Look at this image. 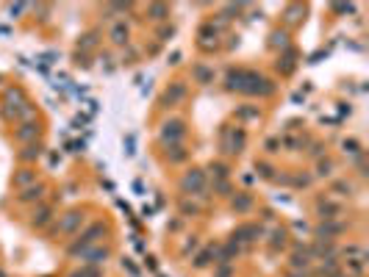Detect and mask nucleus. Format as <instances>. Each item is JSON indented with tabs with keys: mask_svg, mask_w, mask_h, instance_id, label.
<instances>
[{
	"mask_svg": "<svg viewBox=\"0 0 369 277\" xmlns=\"http://www.w3.org/2000/svg\"><path fill=\"white\" fill-rule=\"evenodd\" d=\"M103 236H106V225H103V222H92V225H86V230H81V233H78V239L67 247V255H72V258H81V255H84L89 247L100 244V239H103Z\"/></svg>",
	"mask_w": 369,
	"mask_h": 277,
	"instance_id": "1",
	"label": "nucleus"
},
{
	"mask_svg": "<svg viewBox=\"0 0 369 277\" xmlns=\"http://www.w3.org/2000/svg\"><path fill=\"white\" fill-rule=\"evenodd\" d=\"M242 92H247V95H261V97H267V95H272V92H275V83H272L269 78H264V75H258V72L247 69V72H244V89H242Z\"/></svg>",
	"mask_w": 369,
	"mask_h": 277,
	"instance_id": "2",
	"label": "nucleus"
},
{
	"mask_svg": "<svg viewBox=\"0 0 369 277\" xmlns=\"http://www.w3.org/2000/svg\"><path fill=\"white\" fill-rule=\"evenodd\" d=\"M158 136H161V142H164V144H181V142H184V136H186L184 119H167V122L161 125Z\"/></svg>",
	"mask_w": 369,
	"mask_h": 277,
	"instance_id": "3",
	"label": "nucleus"
},
{
	"mask_svg": "<svg viewBox=\"0 0 369 277\" xmlns=\"http://www.w3.org/2000/svg\"><path fill=\"white\" fill-rule=\"evenodd\" d=\"M181 189L186 194H205L208 186H205V172L203 169H189V172L181 178Z\"/></svg>",
	"mask_w": 369,
	"mask_h": 277,
	"instance_id": "4",
	"label": "nucleus"
},
{
	"mask_svg": "<svg viewBox=\"0 0 369 277\" xmlns=\"http://www.w3.org/2000/svg\"><path fill=\"white\" fill-rule=\"evenodd\" d=\"M244 144H247V136H244L242 128H236V130H222V153L236 155V153L244 150Z\"/></svg>",
	"mask_w": 369,
	"mask_h": 277,
	"instance_id": "5",
	"label": "nucleus"
},
{
	"mask_svg": "<svg viewBox=\"0 0 369 277\" xmlns=\"http://www.w3.org/2000/svg\"><path fill=\"white\" fill-rule=\"evenodd\" d=\"M84 222H86V216H84L81 211H67V213L61 216V222L56 225V230H58V233H64V236H72V233L84 225Z\"/></svg>",
	"mask_w": 369,
	"mask_h": 277,
	"instance_id": "6",
	"label": "nucleus"
},
{
	"mask_svg": "<svg viewBox=\"0 0 369 277\" xmlns=\"http://www.w3.org/2000/svg\"><path fill=\"white\" fill-rule=\"evenodd\" d=\"M108 258H111V249L103 247V244H95V247H89L86 252L81 255V261H84L86 266H103Z\"/></svg>",
	"mask_w": 369,
	"mask_h": 277,
	"instance_id": "7",
	"label": "nucleus"
},
{
	"mask_svg": "<svg viewBox=\"0 0 369 277\" xmlns=\"http://www.w3.org/2000/svg\"><path fill=\"white\" fill-rule=\"evenodd\" d=\"M186 95H189V89H186L184 81H175V83H169L164 92V103L167 105H178V103H184Z\"/></svg>",
	"mask_w": 369,
	"mask_h": 277,
	"instance_id": "8",
	"label": "nucleus"
},
{
	"mask_svg": "<svg viewBox=\"0 0 369 277\" xmlns=\"http://www.w3.org/2000/svg\"><path fill=\"white\" fill-rule=\"evenodd\" d=\"M214 78H217V72H214V67H208V64H194L192 67V81L197 86H211Z\"/></svg>",
	"mask_w": 369,
	"mask_h": 277,
	"instance_id": "9",
	"label": "nucleus"
},
{
	"mask_svg": "<svg viewBox=\"0 0 369 277\" xmlns=\"http://www.w3.org/2000/svg\"><path fill=\"white\" fill-rule=\"evenodd\" d=\"M308 266H311L308 249H305V247H297V249L289 255V269H291V272H308Z\"/></svg>",
	"mask_w": 369,
	"mask_h": 277,
	"instance_id": "10",
	"label": "nucleus"
},
{
	"mask_svg": "<svg viewBox=\"0 0 369 277\" xmlns=\"http://www.w3.org/2000/svg\"><path fill=\"white\" fill-rule=\"evenodd\" d=\"M128 36H131V28H128L125 19H117L114 25L108 28V39H111V45H128Z\"/></svg>",
	"mask_w": 369,
	"mask_h": 277,
	"instance_id": "11",
	"label": "nucleus"
},
{
	"mask_svg": "<svg viewBox=\"0 0 369 277\" xmlns=\"http://www.w3.org/2000/svg\"><path fill=\"white\" fill-rule=\"evenodd\" d=\"M36 136H39V122H36V119H31V122H22V125L17 128V142H22V144L36 142Z\"/></svg>",
	"mask_w": 369,
	"mask_h": 277,
	"instance_id": "12",
	"label": "nucleus"
},
{
	"mask_svg": "<svg viewBox=\"0 0 369 277\" xmlns=\"http://www.w3.org/2000/svg\"><path fill=\"white\" fill-rule=\"evenodd\" d=\"M341 230H344V222H322L319 228H317V239L319 241H330L333 236H339Z\"/></svg>",
	"mask_w": 369,
	"mask_h": 277,
	"instance_id": "13",
	"label": "nucleus"
},
{
	"mask_svg": "<svg viewBox=\"0 0 369 277\" xmlns=\"http://www.w3.org/2000/svg\"><path fill=\"white\" fill-rule=\"evenodd\" d=\"M50 219H53V205H45V202H42V205L34 211V216H31V225H34V228H45Z\"/></svg>",
	"mask_w": 369,
	"mask_h": 277,
	"instance_id": "14",
	"label": "nucleus"
},
{
	"mask_svg": "<svg viewBox=\"0 0 369 277\" xmlns=\"http://www.w3.org/2000/svg\"><path fill=\"white\" fill-rule=\"evenodd\" d=\"M317 211H319V219H322V222H328V219L333 222V219L341 213V205H336V202H330V200H319Z\"/></svg>",
	"mask_w": 369,
	"mask_h": 277,
	"instance_id": "15",
	"label": "nucleus"
},
{
	"mask_svg": "<svg viewBox=\"0 0 369 277\" xmlns=\"http://www.w3.org/2000/svg\"><path fill=\"white\" fill-rule=\"evenodd\" d=\"M244 72H247V69H231L228 78H225V89H228V92H242L244 89Z\"/></svg>",
	"mask_w": 369,
	"mask_h": 277,
	"instance_id": "16",
	"label": "nucleus"
},
{
	"mask_svg": "<svg viewBox=\"0 0 369 277\" xmlns=\"http://www.w3.org/2000/svg\"><path fill=\"white\" fill-rule=\"evenodd\" d=\"M42 197H45V186L42 183H34V186L19 191V202H42Z\"/></svg>",
	"mask_w": 369,
	"mask_h": 277,
	"instance_id": "17",
	"label": "nucleus"
},
{
	"mask_svg": "<svg viewBox=\"0 0 369 277\" xmlns=\"http://www.w3.org/2000/svg\"><path fill=\"white\" fill-rule=\"evenodd\" d=\"M147 17L153 19V22H167L169 19V6L167 3H150L147 6Z\"/></svg>",
	"mask_w": 369,
	"mask_h": 277,
	"instance_id": "18",
	"label": "nucleus"
},
{
	"mask_svg": "<svg viewBox=\"0 0 369 277\" xmlns=\"http://www.w3.org/2000/svg\"><path fill=\"white\" fill-rule=\"evenodd\" d=\"M34 183H36V172H34V169H19V172L14 175V186H17L19 191L34 186Z\"/></svg>",
	"mask_w": 369,
	"mask_h": 277,
	"instance_id": "19",
	"label": "nucleus"
},
{
	"mask_svg": "<svg viewBox=\"0 0 369 277\" xmlns=\"http://www.w3.org/2000/svg\"><path fill=\"white\" fill-rule=\"evenodd\" d=\"M186 150H184V144H167V158L172 163H184L186 161Z\"/></svg>",
	"mask_w": 369,
	"mask_h": 277,
	"instance_id": "20",
	"label": "nucleus"
},
{
	"mask_svg": "<svg viewBox=\"0 0 369 277\" xmlns=\"http://www.w3.org/2000/svg\"><path fill=\"white\" fill-rule=\"evenodd\" d=\"M217 252H219V247H205L203 252H200V255L194 258V269H205L208 263H211V258L217 255Z\"/></svg>",
	"mask_w": 369,
	"mask_h": 277,
	"instance_id": "21",
	"label": "nucleus"
},
{
	"mask_svg": "<svg viewBox=\"0 0 369 277\" xmlns=\"http://www.w3.org/2000/svg\"><path fill=\"white\" fill-rule=\"evenodd\" d=\"M286 239H289V233H286L283 228H275V230H272V239H269V247L272 249H281L283 244H286Z\"/></svg>",
	"mask_w": 369,
	"mask_h": 277,
	"instance_id": "22",
	"label": "nucleus"
},
{
	"mask_svg": "<svg viewBox=\"0 0 369 277\" xmlns=\"http://www.w3.org/2000/svg\"><path fill=\"white\" fill-rule=\"evenodd\" d=\"M233 208L239 211V213L250 211L252 208V197H250V194H236V197H233Z\"/></svg>",
	"mask_w": 369,
	"mask_h": 277,
	"instance_id": "23",
	"label": "nucleus"
},
{
	"mask_svg": "<svg viewBox=\"0 0 369 277\" xmlns=\"http://www.w3.org/2000/svg\"><path fill=\"white\" fill-rule=\"evenodd\" d=\"M333 169H336V166H333V161H328V158H319V161H317V178H330Z\"/></svg>",
	"mask_w": 369,
	"mask_h": 277,
	"instance_id": "24",
	"label": "nucleus"
},
{
	"mask_svg": "<svg viewBox=\"0 0 369 277\" xmlns=\"http://www.w3.org/2000/svg\"><path fill=\"white\" fill-rule=\"evenodd\" d=\"M341 150H344V155L358 158V155H361V144L355 142V139H344V142H341Z\"/></svg>",
	"mask_w": 369,
	"mask_h": 277,
	"instance_id": "25",
	"label": "nucleus"
},
{
	"mask_svg": "<svg viewBox=\"0 0 369 277\" xmlns=\"http://www.w3.org/2000/svg\"><path fill=\"white\" fill-rule=\"evenodd\" d=\"M181 213L184 216H194V213H200V205L194 200H181Z\"/></svg>",
	"mask_w": 369,
	"mask_h": 277,
	"instance_id": "26",
	"label": "nucleus"
},
{
	"mask_svg": "<svg viewBox=\"0 0 369 277\" xmlns=\"http://www.w3.org/2000/svg\"><path fill=\"white\" fill-rule=\"evenodd\" d=\"M19 155H22L25 161H34V158H39V155H42V147H39V144H28V147H25Z\"/></svg>",
	"mask_w": 369,
	"mask_h": 277,
	"instance_id": "27",
	"label": "nucleus"
},
{
	"mask_svg": "<svg viewBox=\"0 0 369 277\" xmlns=\"http://www.w3.org/2000/svg\"><path fill=\"white\" fill-rule=\"evenodd\" d=\"M211 175L217 180H228V166L225 163H211Z\"/></svg>",
	"mask_w": 369,
	"mask_h": 277,
	"instance_id": "28",
	"label": "nucleus"
},
{
	"mask_svg": "<svg viewBox=\"0 0 369 277\" xmlns=\"http://www.w3.org/2000/svg\"><path fill=\"white\" fill-rule=\"evenodd\" d=\"M300 14H302V6H289L286 9V22H300Z\"/></svg>",
	"mask_w": 369,
	"mask_h": 277,
	"instance_id": "29",
	"label": "nucleus"
},
{
	"mask_svg": "<svg viewBox=\"0 0 369 277\" xmlns=\"http://www.w3.org/2000/svg\"><path fill=\"white\" fill-rule=\"evenodd\" d=\"M175 36V25H161V28H158V39H161V42H167V39H172Z\"/></svg>",
	"mask_w": 369,
	"mask_h": 277,
	"instance_id": "30",
	"label": "nucleus"
},
{
	"mask_svg": "<svg viewBox=\"0 0 369 277\" xmlns=\"http://www.w3.org/2000/svg\"><path fill=\"white\" fill-rule=\"evenodd\" d=\"M286 33H272V45H275V48H289V42H286Z\"/></svg>",
	"mask_w": 369,
	"mask_h": 277,
	"instance_id": "31",
	"label": "nucleus"
},
{
	"mask_svg": "<svg viewBox=\"0 0 369 277\" xmlns=\"http://www.w3.org/2000/svg\"><path fill=\"white\" fill-rule=\"evenodd\" d=\"M122 269H125V272H128L131 277H139V266H134V261H131V258L122 261Z\"/></svg>",
	"mask_w": 369,
	"mask_h": 277,
	"instance_id": "32",
	"label": "nucleus"
},
{
	"mask_svg": "<svg viewBox=\"0 0 369 277\" xmlns=\"http://www.w3.org/2000/svg\"><path fill=\"white\" fill-rule=\"evenodd\" d=\"M197 244H200V241H197V236H192V239H186V241H184V255H189L192 249H197Z\"/></svg>",
	"mask_w": 369,
	"mask_h": 277,
	"instance_id": "33",
	"label": "nucleus"
},
{
	"mask_svg": "<svg viewBox=\"0 0 369 277\" xmlns=\"http://www.w3.org/2000/svg\"><path fill=\"white\" fill-rule=\"evenodd\" d=\"M97 45V39H95V33H86V36H84V42H81V48L84 50H92Z\"/></svg>",
	"mask_w": 369,
	"mask_h": 277,
	"instance_id": "34",
	"label": "nucleus"
},
{
	"mask_svg": "<svg viewBox=\"0 0 369 277\" xmlns=\"http://www.w3.org/2000/svg\"><path fill=\"white\" fill-rule=\"evenodd\" d=\"M333 191H347V194H350V191H352V186H350L347 180H336V183H333Z\"/></svg>",
	"mask_w": 369,
	"mask_h": 277,
	"instance_id": "35",
	"label": "nucleus"
},
{
	"mask_svg": "<svg viewBox=\"0 0 369 277\" xmlns=\"http://www.w3.org/2000/svg\"><path fill=\"white\" fill-rule=\"evenodd\" d=\"M239 116H242V119H255V116H258V111H255V108H242V111H239Z\"/></svg>",
	"mask_w": 369,
	"mask_h": 277,
	"instance_id": "36",
	"label": "nucleus"
},
{
	"mask_svg": "<svg viewBox=\"0 0 369 277\" xmlns=\"http://www.w3.org/2000/svg\"><path fill=\"white\" fill-rule=\"evenodd\" d=\"M233 275V269L228 266V263H219V269H217V277H231Z\"/></svg>",
	"mask_w": 369,
	"mask_h": 277,
	"instance_id": "37",
	"label": "nucleus"
},
{
	"mask_svg": "<svg viewBox=\"0 0 369 277\" xmlns=\"http://www.w3.org/2000/svg\"><path fill=\"white\" fill-rule=\"evenodd\" d=\"M264 147H267V153H278L281 142H278V139H267V144H264Z\"/></svg>",
	"mask_w": 369,
	"mask_h": 277,
	"instance_id": "38",
	"label": "nucleus"
},
{
	"mask_svg": "<svg viewBox=\"0 0 369 277\" xmlns=\"http://www.w3.org/2000/svg\"><path fill=\"white\" fill-rule=\"evenodd\" d=\"M283 144H286V147H289V150H297V147H300V139H291V136H289V139H283Z\"/></svg>",
	"mask_w": 369,
	"mask_h": 277,
	"instance_id": "39",
	"label": "nucleus"
},
{
	"mask_svg": "<svg viewBox=\"0 0 369 277\" xmlns=\"http://www.w3.org/2000/svg\"><path fill=\"white\" fill-rule=\"evenodd\" d=\"M228 189H231V183H228V180H217V183H214V191H222V194H225Z\"/></svg>",
	"mask_w": 369,
	"mask_h": 277,
	"instance_id": "40",
	"label": "nucleus"
},
{
	"mask_svg": "<svg viewBox=\"0 0 369 277\" xmlns=\"http://www.w3.org/2000/svg\"><path fill=\"white\" fill-rule=\"evenodd\" d=\"M25 9H28V6H22V3H17V6H9V14L14 17V14H22Z\"/></svg>",
	"mask_w": 369,
	"mask_h": 277,
	"instance_id": "41",
	"label": "nucleus"
},
{
	"mask_svg": "<svg viewBox=\"0 0 369 277\" xmlns=\"http://www.w3.org/2000/svg\"><path fill=\"white\" fill-rule=\"evenodd\" d=\"M258 169H261V175L264 178H272V166H267V163H255Z\"/></svg>",
	"mask_w": 369,
	"mask_h": 277,
	"instance_id": "42",
	"label": "nucleus"
},
{
	"mask_svg": "<svg viewBox=\"0 0 369 277\" xmlns=\"http://www.w3.org/2000/svg\"><path fill=\"white\" fill-rule=\"evenodd\" d=\"M125 147H128L125 153H128V155H134V136H128V139H125Z\"/></svg>",
	"mask_w": 369,
	"mask_h": 277,
	"instance_id": "43",
	"label": "nucleus"
},
{
	"mask_svg": "<svg viewBox=\"0 0 369 277\" xmlns=\"http://www.w3.org/2000/svg\"><path fill=\"white\" fill-rule=\"evenodd\" d=\"M311 155H314V158H319V155H322V144H314V150H311Z\"/></svg>",
	"mask_w": 369,
	"mask_h": 277,
	"instance_id": "44",
	"label": "nucleus"
},
{
	"mask_svg": "<svg viewBox=\"0 0 369 277\" xmlns=\"http://www.w3.org/2000/svg\"><path fill=\"white\" fill-rule=\"evenodd\" d=\"M169 64H181V53H172L169 56Z\"/></svg>",
	"mask_w": 369,
	"mask_h": 277,
	"instance_id": "45",
	"label": "nucleus"
},
{
	"mask_svg": "<svg viewBox=\"0 0 369 277\" xmlns=\"http://www.w3.org/2000/svg\"><path fill=\"white\" fill-rule=\"evenodd\" d=\"M286 277H308V275H305V272H291V269H289V275H286Z\"/></svg>",
	"mask_w": 369,
	"mask_h": 277,
	"instance_id": "46",
	"label": "nucleus"
},
{
	"mask_svg": "<svg viewBox=\"0 0 369 277\" xmlns=\"http://www.w3.org/2000/svg\"><path fill=\"white\" fill-rule=\"evenodd\" d=\"M0 277H6V272H3V269H0Z\"/></svg>",
	"mask_w": 369,
	"mask_h": 277,
	"instance_id": "47",
	"label": "nucleus"
}]
</instances>
